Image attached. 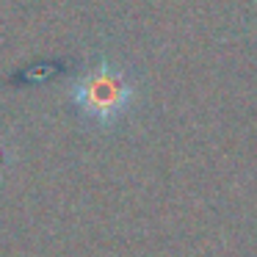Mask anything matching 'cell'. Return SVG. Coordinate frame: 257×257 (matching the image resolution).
<instances>
[{"label":"cell","instance_id":"cell-1","mask_svg":"<svg viewBox=\"0 0 257 257\" xmlns=\"http://www.w3.org/2000/svg\"><path fill=\"white\" fill-rule=\"evenodd\" d=\"M72 100L94 122L111 124L130 108V102H133V86L113 67H97L91 72H86L75 83Z\"/></svg>","mask_w":257,"mask_h":257}]
</instances>
